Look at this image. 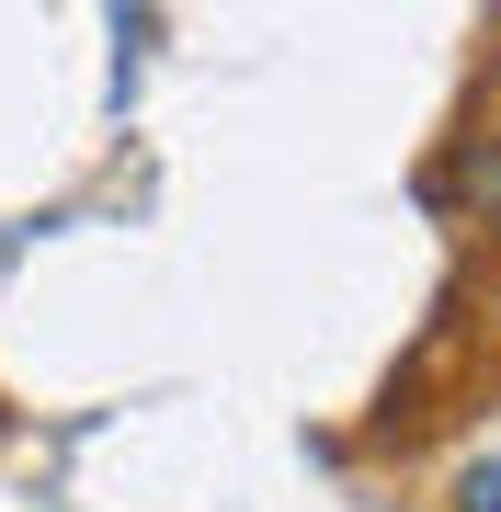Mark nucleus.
Returning <instances> with one entry per match:
<instances>
[{"label": "nucleus", "mask_w": 501, "mask_h": 512, "mask_svg": "<svg viewBox=\"0 0 501 512\" xmlns=\"http://www.w3.org/2000/svg\"><path fill=\"white\" fill-rule=\"evenodd\" d=\"M456 512H501V456H479V467L456 478Z\"/></svg>", "instance_id": "nucleus-1"}]
</instances>
